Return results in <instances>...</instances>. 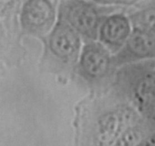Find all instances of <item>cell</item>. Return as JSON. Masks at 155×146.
Returning <instances> with one entry per match:
<instances>
[{"label":"cell","mask_w":155,"mask_h":146,"mask_svg":"<svg viewBox=\"0 0 155 146\" xmlns=\"http://www.w3.org/2000/svg\"><path fill=\"white\" fill-rule=\"evenodd\" d=\"M61 12L67 22L77 31L94 36L100 18L97 8L84 0H67L61 6Z\"/></svg>","instance_id":"7a4b0ae2"},{"label":"cell","mask_w":155,"mask_h":146,"mask_svg":"<svg viewBox=\"0 0 155 146\" xmlns=\"http://www.w3.org/2000/svg\"><path fill=\"white\" fill-rule=\"evenodd\" d=\"M137 115L130 108H120L104 114L97 123L95 146H113L121 135L133 127Z\"/></svg>","instance_id":"6da1fadb"},{"label":"cell","mask_w":155,"mask_h":146,"mask_svg":"<svg viewBox=\"0 0 155 146\" xmlns=\"http://www.w3.org/2000/svg\"><path fill=\"white\" fill-rule=\"evenodd\" d=\"M137 146H155V133L142 140Z\"/></svg>","instance_id":"7c38bea8"},{"label":"cell","mask_w":155,"mask_h":146,"mask_svg":"<svg viewBox=\"0 0 155 146\" xmlns=\"http://www.w3.org/2000/svg\"><path fill=\"white\" fill-rule=\"evenodd\" d=\"M50 49L56 56L61 58L71 56L77 52L80 40L74 28L64 22H59L49 39Z\"/></svg>","instance_id":"277c9868"},{"label":"cell","mask_w":155,"mask_h":146,"mask_svg":"<svg viewBox=\"0 0 155 146\" xmlns=\"http://www.w3.org/2000/svg\"><path fill=\"white\" fill-rule=\"evenodd\" d=\"M131 18L141 28L155 34V0L133 14Z\"/></svg>","instance_id":"9c48e42d"},{"label":"cell","mask_w":155,"mask_h":146,"mask_svg":"<svg viewBox=\"0 0 155 146\" xmlns=\"http://www.w3.org/2000/svg\"><path fill=\"white\" fill-rule=\"evenodd\" d=\"M130 31L128 18L121 14H115L104 19L101 27V38L106 43L118 45L125 40Z\"/></svg>","instance_id":"5b68a950"},{"label":"cell","mask_w":155,"mask_h":146,"mask_svg":"<svg viewBox=\"0 0 155 146\" xmlns=\"http://www.w3.org/2000/svg\"><path fill=\"white\" fill-rule=\"evenodd\" d=\"M95 2L99 5H130L135 3L140 2L142 0H93Z\"/></svg>","instance_id":"8fae6325"},{"label":"cell","mask_w":155,"mask_h":146,"mask_svg":"<svg viewBox=\"0 0 155 146\" xmlns=\"http://www.w3.org/2000/svg\"><path fill=\"white\" fill-rule=\"evenodd\" d=\"M55 13L51 0H25L21 8V20L27 28L42 30L52 24Z\"/></svg>","instance_id":"3957f363"},{"label":"cell","mask_w":155,"mask_h":146,"mask_svg":"<svg viewBox=\"0 0 155 146\" xmlns=\"http://www.w3.org/2000/svg\"><path fill=\"white\" fill-rule=\"evenodd\" d=\"M127 48L133 54L155 58V34L143 28H136L127 42Z\"/></svg>","instance_id":"52a82bcc"},{"label":"cell","mask_w":155,"mask_h":146,"mask_svg":"<svg viewBox=\"0 0 155 146\" xmlns=\"http://www.w3.org/2000/svg\"><path fill=\"white\" fill-rule=\"evenodd\" d=\"M135 97L142 110L155 113V77L148 76L139 81L135 89Z\"/></svg>","instance_id":"ba28073f"},{"label":"cell","mask_w":155,"mask_h":146,"mask_svg":"<svg viewBox=\"0 0 155 146\" xmlns=\"http://www.w3.org/2000/svg\"><path fill=\"white\" fill-rule=\"evenodd\" d=\"M143 138V132L137 127H130L115 141L113 146H137Z\"/></svg>","instance_id":"30bf717a"},{"label":"cell","mask_w":155,"mask_h":146,"mask_svg":"<svg viewBox=\"0 0 155 146\" xmlns=\"http://www.w3.org/2000/svg\"><path fill=\"white\" fill-rule=\"evenodd\" d=\"M81 65L90 77H101L108 68V55L100 46L89 45L84 49L82 55Z\"/></svg>","instance_id":"8992f818"}]
</instances>
